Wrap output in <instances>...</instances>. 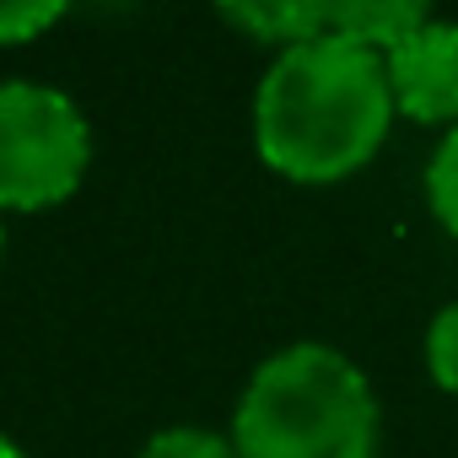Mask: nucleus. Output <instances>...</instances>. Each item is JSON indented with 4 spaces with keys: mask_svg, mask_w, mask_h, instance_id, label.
<instances>
[{
    "mask_svg": "<svg viewBox=\"0 0 458 458\" xmlns=\"http://www.w3.org/2000/svg\"><path fill=\"white\" fill-rule=\"evenodd\" d=\"M92 157L81 108L44 81H0V205L38 210L65 199Z\"/></svg>",
    "mask_w": 458,
    "mask_h": 458,
    "instance_id": "7ed1b4c3",
    "label": "nucleus"
},
{
    "mask_svg": "<svg viewBox=\"0 0 458 458\" xmlns=\"http://www.w3.org/2000/svg\"><path fill=\"white\" fill-rule=\"evenodd\" d=\"M426 372L442 394L458 399V297L426 324Z\"/></svg>",
    "mask_w": 458,
    "mask_h": 458,
    "instance_id": "6e6552de",
    "label": "nucleus"
},
{
    "mask_svg": "<svg viewBox=\"0 0 458 458\" xmlns=\"http://www.w3.org/2000/svg\"><path fill=\"white\" fill-rule=\"evenodd\" d=\"M65 17L60 0H0V44H28Z\"/></svg>",
    "mask_w": 458,
    "mask_h": 458,
    "instance_id": "9d476101",
    "label": "nucleus"
},
{
    "mask_svg": "<svg viewBox=\"0 0 458 458\" xmlns=\"http://www.w3.org/2000/svg\"><path fill=\"white\" fill-rule=\"evenodd\" d=\"M394 114L383 55L324 33L270 60L254 92V146L292 183H340L383 151Z\"/></svg>",
    "mask_w": 458,
    "mask_h": 458,
    "instance_id": "f257e3e1",
    "label": "nucleus"
},
{
    "mask_svg": "<svg viewBox=\"0 0 458 458\" xmlns=\"http://www.w3.org/2000/svg\"><path fill=\"white\" fill-rule=\"evenodd\" d=\"M0 458H28V453H17V447H12L6 437H0Z\"/></svg>",
    "mask_w": 458,
    "mask_h": 458,
    "instance_id": "9b49d317",
    "label": "nucleus"
},
{
    "mask_svg": "<svg viewBox=\"0 0 458 458\" xmlns=\"http://www.w3.org/2000/svg\"><path fill=\"white\" fill-rule=\"evenodd\" d=\"M420 22H426V12L415 0H351V6H329V33H345L377 55L404 44Z\"/></svg>",
    "mask_w": 458,
    "mask_h": 458,
    "instance_id": "39448f33",
    "label": "nucleus"
},
{
    "mask_svg": "<svg viewBox=\"0 0 458 458\" xmlns=\"http://www.w3.org/2000/svg\"><path fill=\"white\" fill-rule=\"evenodd\" d=\"M221 17L265 44H281V49L329 33V6H308V0H286V6H221Z\"/></svg>",
    "mask_w": 458,
    "mask_h": 458,
    "instance_id": "423d86ee",
    "label": "nucleus"
},
{
    "mask_svg": "<svg viewBox=\"0 0 458 458\" xmlns=\"http://www.w3.org/2000/svg\"><path fill=\"white\" fill-rule=\"evenodd\" d=\"M140 458H238V447L205 426H167L140 447Z\"/></svg>",
    "mask_w": 458,
    "mask_h": 458,
    "instance_id": "1a4fd4ad",
    "label": "nucleus"
},
{
    "mask_svg": "<svg viewBox=\"0 0 458 458\" xmlns=\"http://www.w3.org/2000/svg\"><path fill=\"white\" fill-rule=\"evenodd\" d=\"M383 410L367 372L324 345L297 340L254 367L238 415V458H377Z\"/></svg>",
    "mask_w": 458,
    "mask_h": 458,
    "instance_id": "f03ea898",
    "label": "nucleus"
},
{
    "mask_svg": "<svg viewBox=\"0 0 458 458\" xmlns=\"http://www.w3.org/2000/svg\"><path fill=\"white\" fill-rule=\"evenodd\" d=\"M394 108L415 124H458V22L426 17L404 44L383 55Z\"/></svg>",
    "mask_w": 458,
    "mask_h": 458,
    "instance_id": "20e7f679",
    "label": "nucleus"
},
{
    "mask_svg": "<svg viewBox=\"0 0 458 458\" xmlns=\"http://www.w3.org/2000/svg\"><path fill=\"white\" fill-rule=\"evenodd\" d=\"M0 249H6V233H0Z\"/></svg>",
    "mask_w": 458,
    "mask_h": 458,
    "instance_id": "f8f14e48",
    "label": "nucleus"
},
{
    "mask_svg": "<svg viewBox=\"0 0 458 458\" xmlns=\"http://www.w3.org/2000/svg\"><path fill=\"white\" fill-rule=\"evenodd\" d=\"M426 205H431V216L447 226V233L458 238V124L442 130V140H437V151L426 162Z\"/></svg>",
    "mask_w": 458,
    "mask_h": 458,
    "instance_id": "0eeeda50",
    "label": "nucleus"
}]
</instances>
